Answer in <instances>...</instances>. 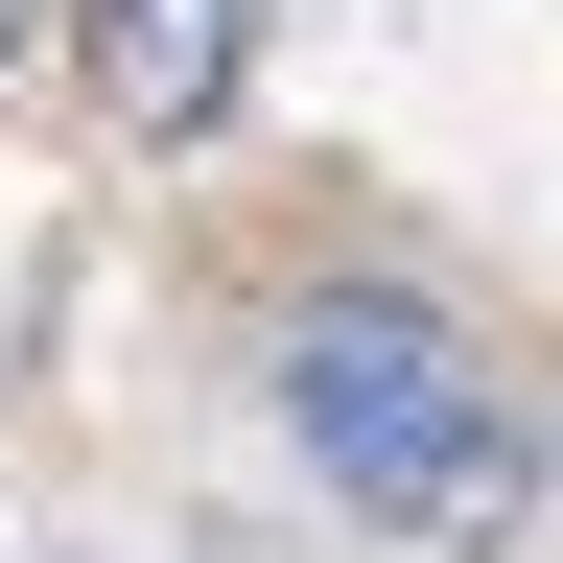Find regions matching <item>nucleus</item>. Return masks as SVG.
<instances>
[{
  "label": "nucleus",
  "mask_w": 563,
  "mask_h": 563,
  "mask_svg": "<svg viewBox=\"0 0 563 563\" xmlns=\"http://www.w3.org/2000/svg\"><path fill=\"white\" fill-rule=\"evenodd\" d=\"M282 446H306L352 517H399V540H493V517H517V399H493L470 329L399 306V282L282 306Z\"/></svg>",
  "instance_id": "f257e3e1"
},
{
  "label": "nucleus",
  "mask_w": 563,
  "mask_h": 563,
  "mask_svg": "<svg viewBox=\"0 0 563 563\" xmlns=\"http://www.w3.org/2000/svg\"><path fill=\"white\" fill-rule=\"evenodd\" d=\"M235 70H258V0H95V95H118L141 141H211Z\"/></svg>",
  "instance_id": "f03ea898"
},
{
  "label": "nucleus",
  "mask_w": 563,
  "mask_h": 563,
  "mask_svg": "<svg viewBox=\"0 0 563 563\" xmlns=\"http://www.w3.org/2000/svg\"><path fill=\"white\" fill-rule=\"evenodd\" d=\"M0 47H24V0H0Z\"/></svg>",
  "instance_id": "7ed1b4c3"
}]
</instances>
